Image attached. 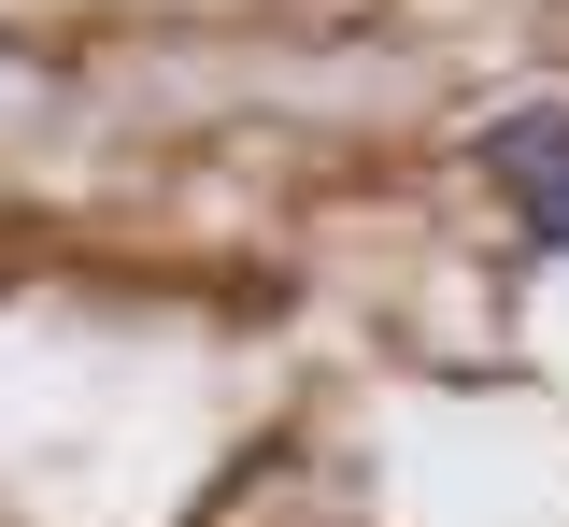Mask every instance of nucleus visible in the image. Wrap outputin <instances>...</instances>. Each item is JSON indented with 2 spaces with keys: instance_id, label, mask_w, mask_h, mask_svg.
I'll return each instance as SVG.
<instances>
[{
  "instance_id": "f257e3e1",
  "label": "nucleus",
  "mask_w": 569,
  "mask_h": 527,
  "mask_svg": "<svg viewBox=\"0 0 569 527\" xmlns=\"http://www.w3.org/2000/svg\"><path fill=\"white\" fill-rule=\"evenodd\" d=\"M569 157V100H512V115H485V171L498 186H527V171H556Z\"/></svg>"
},
{
  "instance_id": "f03ea898",
  "label": "nucleus",
  "mask_w": 569,
  "mask_h": 527,
  "mask_svg": "<svg viewBox=\"0 0 569 527\" xmlns=\"http://www.w3.org/2000/svg\"><path fill=\"white\" fill-rule=\"evenodd\" d=\"M498 200H512V228H527L541 257H569V157H556V171H527V186H498Z\"/></svg>"
}]
</instances>
